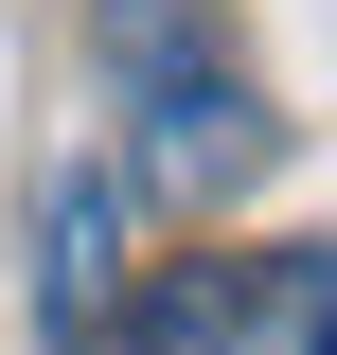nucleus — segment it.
<instances>
[{"instance_id": "nucleus-4", "label": "nucleus", "mask_w": 337, "mask_h": 355, "mask_svg": "<svg viewBox=\"0 0 337 355\" xmlns=\"http://www.w3.org/2000/svg\"><path fill=\"white\" fill-rule=\"evenodd\" d=\"M125 355H231V249L160 266V284L125 302Z\"/></svg>"}, {"instance_id": "nucleus-3", "label": "nucleus", "mask_w": 337, "mask_h": 355, "mask_svg": "<svg viewBox=\"0 0 337 355\" xmlns=\"http://www.w3.org/2000/svg\"><path fill=\"white\" fill-rule=\"evenodd\" d=\"M231 355H337V249H231Z\"/></svg>"}, {"instance_id": "nucleus-2", "label": "nucleus", "mask_w": 337, "mask_h": 355, "mask_svg": "<svg viewBox=\"0 0 337 355\" xmlns=\"http://www.w3.org/2000/svg\"><path fill=\"white\" fill-rule=\"evenodd\" d=\"M125 302H142V249H125V178H107V160H71V178L36 196V320H53L71 355H107V338H125Z\"/></svg>"}, {"instance_id": "nucleus-1", "label": "nucleus", "mask_w": 337, "mask_h": 355, "mask_svg": "<svg viewBox=\"0 0 337 355\" xmlns=\"http://www.w3.org/2000/svg\"><path fill=\"white\" fill-rule=\"evenodd\" d=\"M89 71L125 107V196L213 214V196H249L284 160V107H266V71L231 53L213 0H89Z\"/></svg>"}]
</instances>
